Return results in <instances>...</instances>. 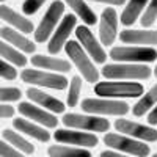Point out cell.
Masks as SVG:
<instances>
[{"label":"cell","instance_id":"cell-1","mask_svg":"<svg viewBox=\"0 0 157 157\" xmlns=\"http://www.w3.org/2000/svg\"><path fill=\"white\" fill-rule=\"evenodd\" d=\"M66 55L69 57V60L75 64V68L80 71L82 77L90 83H98L99 82V71L94 68V63L91 61V57L86 55L85 49L80 46L78 41H69L64 46Z\"/></svg>","mask_w":157,"mask_h":157},{"label":"cell","instance_id":"cell-2","mask_svg":"<svg viewBox=\"0 0 157 157\" xmlns=\"http://www.w3.org/2000/svg\"><path fill=\"white\" fill-rule=\"evenodd\" d=\"M94 93L107 99L138 98L143 96V85L138 82H98Z\"/></svg>","mask_w":157,"mask_h":157},{"label":"cell","instance_id":"cell-3","mask_svg":"<svg viewBox=\"0 0 157 157\" xmlns=\"http://www.w3.org/2000/svg\"><path fill=\"white\" fill-rule=\"evenodd\" d=\"M110 58H113L118 63L145 64L157 60V50L154 47H140V46L113 47L110 50Z\"/></svg>","mask_w":157,"mask_h":157},{"label":"cell","instance_id":"cell-4","mask_svg":"<svg viewBox=\"0 0 157 157\" xmlns=\"http://www.w3.org/2000/svg\"><path fill=\"white\" fill-rule=\"evenodd\" d=\"M82 110L90 115H115L123 116L129 113V104L118 101V99H107V98H88L82 101Z\"/></svg>","mask_w":157,"mask_h":157},{"label":"cell","instance_id":"cell-5","mask_svg":"<svg viewBox=\"0 0 157 157\" xmlns=\"http://www.w3.org/2000/svg\"><path fill=\"white\" fill-rule=\"evenodd\" d=\"M152 74L151 68L146 64H134V63H115L105 64L102 68V75L105 78H135V80H145Z\"/></svg>","mask_w":157,"mask_h":157},{"label":"cell","instance_id":"cell-6","mask_svg":"<svg viewBox=\"0 0 157 157\" xmlns=\"http://www.w3.org/2000/svg\"><path fill=\"white\" fill-rule=\"evenodd\" d=\"M24 83L35 85V86H44L52 90H64L68 88V78L57 74V72H46L39 69H24L21 74Z\"/></svg>","mask_w":157,"mask_h":157},{"label":"cell","instance_id":"cell-7","mask_svg":"<svg viewBox=\"0 0 157 157\" xmlns=\"http://www.w3.org/2000/svg\"><path fill=\"white\" fill-rule=\"evenodd\" d=\"M63 13H64V3L61 0H55V2L50 3L46 14L43 16L41 22H39V25L35 30V41L36 43H44L49 39L50 35H54V30L57 27V24L60 22Z\"/></svg>","mask_w":157,"mask_h":157},{"label":"cell","instance_id":"cell-8","mask_svg":"<svg viewBox=\"0 0 157 157\" xmlns=\"http://www.w3.org/2000/svg\"><path fill=\"white\" fill-rule=\"evenodd\" d=\"M63 124L71 129H82L90 132H107L110 129V123L105 118L94 115H78V113H66L63 116Z\"/></svg>","mask_w":157,"mask_h":157},{"label":"cell","instance_id":"cell-9","mask_svg":"<svg viewBox=\"0 0 157 157\" xmlns=\"http://www.w3.org/2000/svg\"><path fill=\"white\" fill-rule=\"evenodd\" d=\"M104 143L112 148V149H118V151H123L127 154H132L135 157H146L151 149L148 145L141 141H137L130 137H126L124 134H105L104 135Z\"/></svg>","mask_w":157,"mask_h":157},{"label":"cell","instance_id":"cell-10","mask_svg":"<svg viewBox=\"0 0 157 157\" xmlns=\"http://www.w3.org/2000/svg\"><path fill=\"white\" fill-rule=\"evenodd\" d=\"M75 36L78 39L80 46L88 52V55L91 57V60H94V63H105L107 60V54L102 49V43H99L94 38V35L91 33V30L86 25H80L75 29Z\"/></svg>","mask_w":157,"mask_h":157},{"label":"cell","instance_id":"cell-11","mask_svg":"<svg viewBox=\"0 0 157 157\" xmlns=\"http://www.w3.org/2000/svg\"><path fill=\"white\" fill-rule=\"evenodd\" d=\"M75 24H77V17L74 14H68V16H64L61 19V22L58 24V27H57V32H54V35H52L50 41L47 44L49 54L55 55L64 46H66L68 38H69L72 29L75 27Z\"/></svg>","mask_w":157,"mask_h":157},{"label":"cell","instance_id":"cell-12","mask_svg":"<svg viewBox=\"0 0 157 157\" xmlns=\"http://www.w3.org/2000/svg\"><path fill=\"white\" fill-rule=\"evenodd\" d=\"M54 138L58 143L75 145L77 148H93L99 143V140L94 134L77 132V130H69V129H57L54 134Z\"/></svg>","mask_w":157,"mask_h":157},{"label":"cell","instance_id":"cell-13","mask_svg":"<svg viewBox=\"0 0 157 157\" xmlns=\"http://www.w3.org/2000/svg\"><path fill=\"white\" fill-rule=\"evenodd\" d=\"M115 129L129 137H135L143 141H157V130L152 127H148L145 124L134 123L130 120H116L115 121Z\"/></svg>","mask_w":157,"mask_h":157},{"label":"cell","instance_id":"cell-14","mask_svg":"<svg viewBox=\"0 0 157 157\" xmlns=\"http://www.w3.org/2000/svg\"><path fill=\"white\" fill-rule=\"evenodd\" d=\"M17 110L22 116L29 118V120L41 124L44 127H57L58 126V120H57V116L54 113L47 112L46 109L36 107L32 102H19Z\"/></svg>","mask_w":157,"mask_h":157},{"label":"cell","instance_id":"cell-15","mask_svg":"<svg viewBox=\"0 0 157 157\" xmlns=\"http://www.w3.org/2000/svg\"><path fill=\"white\" fill-rule=\"evenodd\" d=\"M118 35V16L113 8H105L101 14L99 24V38L104 46H110L115 43Z\"/></svg>","mask_w":157,"mask_h":157},{"label":"cell","instance_id":"cell-16","mask_svg":"<svg viewBox=\"0 0 157 157\" xmlns=\"http://www.w3.org/2000/svg\"><path fill=\"white\" fill-rule=\"evenodd\" d=\"M120 39L124 44H138L140 47L157 46V30H123Z\"/></svg>","mask_w":157,"mask_h":157},{"label":"cell","instance_id":"cell-17","mask_svg":"<svg viewBox=\"0 0 157 157\" xmlns=\"http://www.w3.org/2000/svg\"><path fill=\"white\" fill-rule=\"evenodd\" d=\"M27 96H29V99L32 102L38 104L39 107H44L46 110H49L52 113H63L64 109H66L61 101H58L52 94H47V93H44V91L38 90V88H29L27 90Z\"/></svg>","mask_w":157,"mask_h":157},{"label":"cell","instance_id":"cell-18","mask_svg":"<svg viewBox=\"0 0 157 157\" xmlns=\"http://www.w3.org/2000/svg\"><path fill=\"white\" fill-rule=\"evenodd\" d=\"M0 17H2V21L11 24L13 27H16L21 33H25V35H29L32 32L35 33V27H33L32 21L22 14H19V13H16L13 8H10L6 5L0 6Z\"/></svg>","mask_w":157,"mask_h":157},{"label":"cell","instance_id":"cell-19","mask_svg":"<svg viewBox=\"0 0 157 157\" xmlns=\"http://www.w3.org/2000/svg\"><path fill=\"white\" fill-rule=\"evenodd\" d=\"M0 35H2V41H6L8 44L14 46L21 52H25V54H33V52L36 50V46L30 41L29 38H25L19 30L2 27V29H0Z\"/></svg>","mask_w":157,"mask_h":157},{"label":"cell","instance_id":"cell-20","mask_svg":"<svg viewBox=\"0 0 157 157\" xmlns=\"http://www.w3.org/2000/svg\"><path fill=\"white\" fill-rule=\"evenodd\" d=\"M32 64L41 69H49L50 72H69L71 64L69 61L63 58H55L49 55H33L32 57Z\"/></svg>","mask_w":157,"mask_h":157},{"label":"cell","instance_id":"cell-21","mask_svg":"<svg viewBox=\"0 0 157 157\" xmlns=\"http://www.w3.org/2000/svg\"><path fill=\"white\" fill-rule=\"evenodd\" d=\"M13 126H14V129L17 130V132H22V134L29 135V137H32L38 141L46 143L50 138V134L44 127L38 126V124H33L29 120H24V118H16V120H13Z\"/></svg>","mask_w":157,"mask_h":157},{"label":"cell","instance_id":"cell-22","mask_svg":"<svg viewBox=\"0 0 157 157\" xmlns=\"http://www.w3.org/2000/svg\"><path fill=\"white\" fill-rule=\"evenodd\" d=\"M148 3H149V0H129L127 6L121 13V17H120L121 19V24L126 25V27L132 25L140 17L141 13L146 10Z\"/></svg>","mask_w":157,"mask_h":157},{"label":"cell","instance_id":"cell-23","mask_svg":"<svg viewBox=\"0 0 157 157\" xmlns=\"http://www.w3.org/2000/svg\"><path fill=\"white\" fill-rule=\"evenodd\" d=\"M64 2L69 5V8L74 10V13L86 25H94L98 22V16L94 14V11L86 5L85 0H64Z\"/></svg>","mask_w":157,"mask_h":157},{"label":"cell","instance_id":"cell-24","mask_svg":"<svg viewBox=\"0 0 157 157\" xmlns=\"http://www.w3.org/2000/svg\"><path fill=\"white\" fill-rule=\"evenodd\" d=\"M155 104H157V83L148 91V93H145L138 99V102L132 107V113L135 116H143L146 112L152 110L155 107Z\"/></svg>","mask_w":157,"mask_h":157},{"label":"cell","instance_id":"cell-25","mask_svg":"<svg viewBox=\"0 0 157 157\" xmlns=\"http://www.w3.org/2000/svg\"><path fill=\"white\" fill-rule=\"evenodd\" d=\"M2 137H3L5 141H8L10 145H13L16 149H19L24 154H33L35 152V146L32 143L27 141L24 137H21L17 132H14V130H11V129L2 130Z\"/></svg>","mask_w":157,"mask_h":157},{"label":"cell","instance_id":"cell-26","mask_svg":"<svg viewBox=\"0 0 157 157\" xmlns=\"http://www.w3.org/2000/svg\"><path fill=\"white\" fill-rule=\"evenodd\" d=\"M0 54H2V60L11 61L13 64H16V66H25L27 61H29L27 57H25L19 49H16L14 46L8 44L6 41L0 43Z\"/></svg>","mask_w":157,"mask_h":157},{"label":"cell","instance_id":"cell-27","mask_svg":"<svg viewBox=\"0 0 157 157\" xmlns=\"http://www.w3.org/2000/svg\"><path fill=\"white\" fill-rule=\"evenodd\" d=\"M49 157H91V152L83 148H69V146H61L54 145L47 149Z\"/></svg>","mask_w":157,"mask_h":157},{"label":"cell","instance_id":"cell-28","mask_svg":"<svg viewBox=\"0 0 157 157\" xmlns=\"http://www.w3.org/2000/svg\"><path fill=\"white\" fill-rule=\"evenodd\" d=\"M80 91H82V77L74 75L69 83V93H68V105L75 107L80 99Z\"/></svg>","mask_w":157,"mask_h":157},{"label":"cell","instance_id":"cell-29","mask_svg":"<svg viewBox=\"0 0 157 157\" xmlns=\"http://www.w3.org/2000/svg\"><path fill=\"white\" fill-rule=\"evenodd\" d=\"M155 21H157V0H149L145 13L141 14L140 24L143 27H151Z\"/></svg>","mask_w":157,"mask_h":157},{"label":"cell","instance_id":"cell-30","mask_svg":"<svg viewBox=\"0 0 157 157\" xmlns=\"http://www.w3.org/2000/svg\"><path fill=\"white\" fill-rule=\"evenodd\" d=\"M22 96V91L19 88H13V86H2L0 90V99L3 104L13 102V101H19Z\"/></svg>","mask_w":157,"mask_h":157},{"label":"cell","instance_id":"cell-31","mask_svg":"<svg viewBox=\"0 0 157 157\" xmlns=\"http://www.w3.org/2000/svg\"><path fill=\"white\" fill-rule=\"evenodd\" d=\"M0 75H2L3 80H14L17 77V71L14 69V66L8 64L6 60L0 61Z\"/></svg>","mask_w":157,"mask_h":157},{"label":"cell","instance_id":"cell-32","mask_svg":"<svg viewBox=\"0 0 157 157\" xmlns=\"http://www.w3.org/2000/svg\"><path fill=\"white\" fill-rule=\"evenodd\" d=\"M44 2H46V0H24V3H22L24 14L32 16V14H35V13H38Z\"/></svg>","mask_w":157,"mask_h":157},{"label":"cell","instance_id":"cell-33","mask_svg":"<svg viewBox=\"0 0 157 157\" xmlns=\"http://www.w3.org/2000/svg\"><path fill=\"white\" fill-rule=\"evenodd\" d=\"M0 154H2V157H25L19 149L13 148V145H10L5 140L0 141Z\"/></svg>","mask_w":157,"mask_h":157},{"label":"cell","instance_id":"cell-34","mask_svg":"<svg viewBox=\"0 0 157 157\" xmlns=\"http://www.w3.org/2000/svg\"><path fill=\"white\" fill-rule=\"evenodd\" d=\"M14 107L8 105V104H2L0 105V116H2V120H8V118H13L14 116Z\"/></svg>","mask_w":157,"mask_h":157},{"label":"cell","instance_id":"cell-35","mask_svg":"<svg viewBox=\"0 0 157 157\" xmlns=\"http://www.w3.org/2000/svg\"><path fill=\"white\" fill-rule=\"evenodd\" d=\"M91 2H98V3H107V5H113V6H118V5H124L126 0H91Z\"/></svg>","mask_w":157,"mask_h":157},{"label":"cell","instance_id":"cell-36","mask_svg":"<svg viewBox=\"0 0 157 157\" xmlns=\"http://www.w3.org/2000/svg\"><path fill=\"white\" fill-rule=\"evenodd\" d=\"M148 123H149L151 126H155V124H157V105L149 112V115H148Z\"/></svg>","mask_w":157,"mask_h":157},{"label":"cell","instance_id":"cell-37","mask_svg":"<svg viewBox=\"0 0 157 157\" xmlns=\"http://www.w3.org/2000/svg\"><path fill=\"white\" fill-rule=\"evenodd\" d=\"M101 157H127V155H123V154L115 152V151H102Z\"/></svg>","mask_w":157,"mask_h":157},{"label":"cell","instance_id":"cell-38","mask_svg":"<svg viewBox=\"0 0 157 157\" xmlns=\"http://www.w3.org/2000/svg\"><path fill=\"white\" fill-rule=\"evenodd\" d=\"M154 75H155V77H157V66H155V68H154Z\"/></svg>","mask_w":157,"mask_h":157},{"label":"cell","instance_id":"cell-39","mask_svg":"<svg viewBox=\"0 0 157 157\" xmlns=\"http://www.w3.org/2000/svg\"><path fill=\"white\" fill-rule=\"evenodd\" d=\"M152 157H157V152H155V154H154V155H152Z\"/></svg>","mask_w":157,"mask_h":157},{"label":"cell","instance_id":"cell-40","mask_svg":"<svg viewBox=\"0 0 157 157\" xmlns=\"http://www.w3.org/2000/svg\"><path fill=\"white\" fill-rule=\"evenodd\" d=\"M2 2H3V3H5V2H6V0H2Z\"/></svg>","mask_w":157,"mask_h":157}]
</instances>
